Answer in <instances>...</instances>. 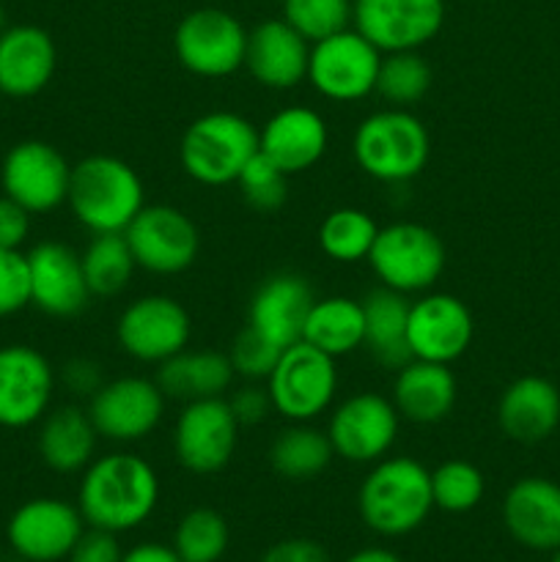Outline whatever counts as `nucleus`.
Segmentation results:
<instances>
[{"instance_id":"obj_44","label":"nucleus","mask_w":560,"mask_h":562,"mask_svg":"<svg viewBox=\"0 0 560 562\" xmlns=\"http://www.w3.org/2000/svg\"><path fill=\"white\" fill-rule=\"evenodd\" d=\"M31 234V212L0 195V250H20Z\"/></svg>"},{"instance_id":"obj_6","label":"nucleus","mask_w":560,"mask_h":562,"mask_svg":"<svg viewBox=\"0 0 560 562\" xmlns=\"http://www.w3.org/2000/svg\"><path fill=\"white\" fill-rule=\"evenodd\" d=\"M264 384L280 417L289 423H313L333 406L338 393V366L335 357L296 340L280 351L278 366Z\"/></svg>"},{"instance_id":"obj_26","label":"nucleus","mask_w":560,"mask_h":562,"mask_svg":"<svg viewBox=\"0 0 560 562\" xmlns=\"http://www.w3.org/2000/svg\"><path fill=\"white\" fill-rule=\"evenodd\" d=\"M497 423L514 442H544L560 426V390L544 376L514 379L500 395Z\"/></svg>"},{"instance_id":"obj_13","label":"nucleus","mask_w":560,"mask_h":562,"mask_svg":"<svg viewBox=\"0 0 560 562\" xmlns=\"http://www.w3.org/2000/svg\"><path fill=\"white\" fill-rule=\"evenodd\" d=\"M239 423L225 398L190 401L176 417L173 450L192 475H217L234 459Z\"/></svg>"},{"instance_id":"obj_20","label":"nucleus","mask_w":560,"mask_h":562,"mask_svg":"<svg viewBox=\"0 0 560 562\" xmlns=\"http://www.w3.org/2000/svg\"><path fill=\"white\" fill-rule=\"evenodd\" d=\"M27 256L31 305L53 318H71L91 302L80 252L64 241H38Z\"/></svg>"},{"instance_id":"obj_35","label":"nucleus","mask_w":560,"mask_h":562,"mask_svg":"<svg viewBox=\"0 0 560 562\" xmlns=\"http://www.w3.org/2000/svg\"><path fill=\"white\" fill-rule=\"evenodd\" d=\"M434 71L417 49L384 53L377 75V93L390 108H412L428 93Z\"/></svg>"},{"instance_id":"obj_50","label":"nucleus","mask_w":560,"mask_h":562,"mask_svg":"<svg viewBox=\"0 0 560 562\" xmlns=\"http://www.w3.org/2000/svg\"><path fill=\"white\" fill-rule=\"evenodd\" d=\"M552 562H560V547L555 549V554H552Z\"/></svg>"},{"instance_id":"obj_14","label":"nucleus","mask_w":560,"mask_h":562,"mask_svg":"<svg viewBox=\"0 0 560 562\" xmlns=\"http://www.w3.org/2000/svg\"><path fill=\"white\" fill-rule=\"evenodd\" d=\"M351 22L379 53L426 47L445 25V0H351Z\"/></svg>"},{"instance_id":"obj_45","label":"nucleus","mask_w":560,"mask_h":562,"mask_svg":"<svg viewBox=\"0 0 560 562\" xmlns=\"http://www.w3.org/2000/svg\"><path fill=\"white\" fill-rule=\"evenodd\" d=\"M60 382L66 384V390H69V393L91 398V395L104 384V376H102V368H99V362L88 360V357H75V360H69L64 366Z\"/></svg>"},{"instance_id":"obj_9","label":"nucleus","mask_w":560,"mask_h":562,"mask_svg":"<svg viewBox=\"0 0 560 562\" xmlns=\"http://www.w3.org/2000/svg\"><path fill=\"white\" fill-rule=\"evenodd\" d=\"M382 53L355 27L311 44L307 82L329 102H360L377 91Z\"/></svg>"},{"instance_id":"obj_39","label":"nucleus","mask_w":560,"mask_h":562,"mask_svg":"<svg viewBox=\"0 0 560 562\" xmlns=\"http://www.w3.org/2000/svg\"><path fill=\"white\" fill-rule=\"evenodd\" d=\"M239 184L242 198L247 201V206L256 209L261 214L278 212L280 206L289 198V176L278 168L269 157H264L261 151L245 165V170L236 179Z\"/></svg>"},{"instance_id":"obj_43","label":"nucleus","mask_w":560,"mask_h":562,"mask_svg":"<svg viewBox=\"0 0 560 562\" xmlns=\"http://www.w3.org/2000/svg\"><path fill=\"white\" fill-rule=\"evenodd\" d=\"M121 560H124V549H121L115 532L97 530V527L82 532L80 541H77L75 549L69 552V562H121Z\"/></svg>"},{"instance_id":"obj_47","label":"nucleus","mask_w":560,"mask_h":562,"mask_svg":"<svg viewBox=\"0 0 560 562\" xmlns=\"http://www.w3.org/2000/svg\"><path fill=\"white\" fill-rule=\"evenodd\" d=\"M121 562H181L176 549L165 547V543H137L130 552H124Z\"/></svg>"},{"instance_id":"obj_29","label":"nucleus","mask_w":560,"mask_h":562,"mask_svg":"<svg viewBox=\"0 0 560 562\" xmlns=\"http://www.w3.org/2000/svg\"><path fill=\"white\" fill-rule=\"evenodd\" d=\"M234 379L236 373L228 355L209 349H184L170 360L159 362L154 382L159 384L165 398L190 404V401L203 398H225Z\"/></svg>"},{"instance_id":"obj_12","label":"nucleus","mask_w":560,"mask_h":562,"mask_svg":"<svg viewBox=\"0 0 560 562\" xmlns=\"http://www.w3.org/2000/svg\"><path fill=\"white\" fill-rule=\"evenodd\" d=\"M401 415L390 398L379 393H357L340 401L327 423L335 456L351 464H377L399 439Z\"/></svg>"},{"instance_id":"obj_11","label":"nucleus","mask_w":560,"mask_h":562,"mask_svg":"<svg viewBox=\"0 0 560 562\" xmlns=\"http://www.w3.org/2000/svg\"><path fill=\"white\" fill-rule=\"evenodd\" d=\"M115 338L132 360L159 366L190 346L192 318L173 296L148 294L124 307Z\"/></svg>"},{"instance_id":"obj_42","label":"nucleus","mask_w":560,"mask_h":562,"mask_svg":"<svg viewBox=\"0 0 560 562\" xmlns=\"http://www.w3.org/2000/svg\"><path fill=\"white\" fill-rule=\"evenodd\" d=\"M225 401H228L231 412H234V417L239 426H256V423L267 420L269 412H275L267 384H264V387H258L256 382H250V384H245V387L236 390V393H231V398H225Z\"/></svg>"},{"instance_id":"obj_33","label":"nucleus","mask_w":560,"mask_h":562,"mask_svg":"<svg viewBox=\"0 0 560 562\" xmlns=\"http://www.w3.org/2000/svg\"><path fill=\"white\" fill-rule=\"evenodd\" d=\"M80 258L91 296H119L137 269L124 234H93Z\"/></svg>"},{"instance_id":"obj_46","label":"nucleus","mask_w":560,"mask_h":562,"mask_svg":"<svg viewBox=\"0 0 560 562\" xmlns=\"http://www.w3.org/2000/svg\"><path fill=\"white\" fill-rule=\"evenodd\" d=\"M261 562H329L327 549L311 538H289L264 552Z\"/></svg>"},{"instance_id":"obj_40","label":"nucleus","mask_w":560,"mask_h":562,"mask_svg":"<svg viewBox=\"0 0 560 562\" xmlns=\"http://www.w3.org/2000/svg\"><path fill=\"white\" fill-rule=\"evenodd\" d=\"M280 351L275 344H269L264 335H258L253 327H245L234 338L228 349V360L234 366L236 376L247 379V382H267L272 368L278 366Z\"/></svg>"},{"instance_id":"obj_27","label":"nucleus","mask_w":560,"mask_h":562,"mask_svg":"<svg viewBox=\"0 0 560 562\" xmlns=\"http://www.w3.org/2000/svg\"><path fill=\"white\" fill-rule=\"evenodd\" d=\"M459 382L450 366L428 360H410L395 371L393 404L404 420L432 426L453 412Z\"/></svg>"},{"instance_id":"obj_10","label":"nucleus","mask_w":560,"mask_h":562,"mask_svg":"<svg viewBox=\"0 0 560 562\" xmlns=\"http://www.w3.org/2000/svg\"><path fill=\"white\" fill-rule=\"evenodd\" d=\"M124 239L130 245L137 269L152 274H179L195 263L201 250V234L190 214L168 203H152L137 212L126 225Z\"/></svg>"},{"instance_id":"obj_36","label":"nucleus","mask_w":560,"mask_h":562,"mask_svg":"<svg viewBox=\"0 0 560 562\" xmlns=\"http://www.w3.org/2000/svg\"><path fill=\"white\" fill-rule=\"evenodd\" d=\"M228 521L212 508H192L176 527L173 549L181 562H220L228 549Z\"/></svg>"},{"instance_id":"obj_21","label":"nucleus","mask_w":560,"mask_h":562,"mask_svg":"<svg viewBox=\"0 0 560 562\" xmlns=\"http://www.w3.org/2000/svg\"><path fill=\"white\" fill-rule=\"evenodd\" d=\"M316 296L302 274L278 272L264 280L256 294L250 296L247 327L256 329L278 349H289L296 340H302V329H305V318Z\"/></svg>"},{"instance_id":"obj_30","label":"nucleus","mask_w":560,"mask_h":562,"mask_svg":"<svg viewBox=\"0 0 560 562\" xmlns=\"http://www.w3.org/2000/svg\"><path fill=\"white\" fill-rule=\"evenodd\" d=\"M362 313H366V344L362 349L371 351L373 360L382 368H404L412 360L410 340H406V324H410L412 302L406 294L393 289H373L362 296Z\"/></svg>"},{"instance_id":"obj_34","label":"nucleus","mask_w":560,"mask_h":562,"mask_svg":"<svg viewBox=\"0 0 560 562\" xmlns=\"http://www.w3.org/2000/svg\"><path fill=\"white\" fill-rule=\"evenodd\" d=\"M379 225L362 209L344 206L329 212L318 225V247L338 263H357L368 258L377 241Z\"/></svg>"},{"instance_id":"obj_18","label":"nucleus","mask_w":560,"mask_h":562,"mask_svg":"<svg viewBox=\"0 0 560 562\" xmlns=\"http://www.w3.org/2000/svg\"><path fill=\"white\" fill-rule=\"evenodd\" d=\"M55 371L47 357L25 344L0 346V426H36L49 412Z\"/></svg>"},{"instance_id":"obj_37","label":"nucleus","mask_w":560,"mask_h":562,"mask_svg":"<svg viewBox=\"0 0 560 562\" xmlns=\"http://www.w3.org/2000/svg\"><path fill=\"white\" fill-rule=\"evenodd\" d=\"M483 492V472L464 459H450L432 472L434 508L445 514H467L481 503Z\"/></svg>"},{"instance_id":"obj_15","label":"nucleus","mask_w":560,"mask_h":562,"mask_svg":"<svg viewBox=\"0 0 560 562\" xmlns=\"http://www.w3.org/2000/svg\"><path fill=\"white\" fill-rule=\"evenodd\" d=\"M71 165L64 154L44 140H22L9 148L0 168L3 195L31 214L55 212L69 195Z\"/></svg>"},{"instance_id":"obj_19","label":"nucleus","mask_w":560,"mask_h":562,"mask_svg":"<svg viewBox=\"0 0 560 562\" xmlns=\"http://www.w3.org/2000/svg\"><path fill=\"white\" fill-rule=\"evenodd\" d=\"M86 519L77 505L55 497H38L20 505L11 514L5 536L11 549L27 562H58L69 558L80 536Z\"/></svg>"},{"instance_id":"obj_49","label":"nucleus","mask_w":560,"mask_h":562,"mask_svg":"<svg viewBox=\"0 0 560 562\" xmlns=\"http://www.w3.org/2000/svg\"><path fill=\"white\" fill-rule=\"evenodd\" d=\"M5 27H9V20H5V11H3V5H0V33H3Z\"/></svg>"},{"instance_id":"obj_7","label":"nucleus","mask_w":560,"mask_h":562,"mask_svg":"<svg viewBox=\"0 0 560 562\" xmlns=\"http://www.w3.org/2000/svg\"><path fill=\"white\" fill-rule=\"evenodd\" d=\"M368 263L384 289L426 294L445 269V245L428 225L401 220L379 228Z\"/></svg>"},{"instance_id":"obj_5","label":"nucleus","mask_w":560,"mask_h":562,"mask_svg":"<svg viewBox=\"0 0 560 562\" xmlns=\"http://www.w3.org/2000/svg\"><path fill=\"white\" fill-rule=\"evenodd\" d=\"M258 154V130L250 119L214 110L192 121L181 135L179 162L203 187L236 184L245 165Z\"/></svg>"},{"instance_id":"obj_28","label":"nucleus","mask_w":560,"mask_h":562,"mask_svg":"<svg viewBox=\"0 0 560 562\" xmlns=\"http://www.w3.org/2000/svg\"><path fill=\"white\" fill-rule=\"evenodd\" d=\"M97 439L99 434L91 415L80 406H55L38 420V456L60 475L86 470L97 453Z\"/></svg>"},{"instance_id":"obj_24","label":"nucleus","mask_w":560,"mask_h":562,"mask_svg":"<svg viewBox=\"0 0 560 562\" xmlns=\"http://www.w3.org/2000/svg\"><path fill=\"white\" fill-rule=\"evenodd\" d=\"M58 66L53 36L38 25H11L0 33V93L27 99L49 86Z\"/></svg>"},{"instance_id":"obj_41","label":"nucleus","mask_w":560,"mask_h":562,"mask_svg":"<svg viewBox=\"0 0 560 562\" xmlns=\"http://www.w3.org/2000/svg\"><path fill=\"white\" fill-rule=\"evenodd\" d=\"M31 305V272L22 250H0V318Z\"/></svg>"},{"instance_id":"obj_23","label":"nucleus","mask_w":560,"mask_h":562,"mask_svg":"<svg viewBox=\"0 0 560 562\" xmlns=\"http://www.w3.org/2000/svg\"><path fill=\"white\" fill-rule=\"evenodd\" d=\"M329 130L322 113L302 104L278 110L258 130V151L272 159L285 176L311 170L327 154Z\"/></svg>"},{"instance_id":"obj_22","label":"nucleus","mask_w":560,"mask_h":562,"mask_svg":"<svg viewBox=\"0 0 560 562\" xmlns=\"http://www.w3.org/2000/svg\"><path fill=\"white\" fill-rule=\"evenodd\" d=\"M311 42L285 20H264L247 31L245 69L253 80L272 91H291L307 80Z\"/></svg>"},{"instance_id":"obj_8","label":"nucleus","mask_w":560,"mask_h":562,"mask_svg":"<svg viewBox=\"0 0 560 562\" xmlns=\"http://www.w3.org/2000/svg\"><path fill=\"white\" fill-rule=\"evenodd\" d=\"M173 49L190 75L220 80L245 66L247 31L231 11L203 5L181 16L173 33Z\"/></svg>"},{"instance_id":"obj_48","label":"nucleus","mask_w":560,"mask_h":562,"mask_svg":"<svg viewBox=\"0 0 560 562\" xmlns=\"http://www.w3.org/2000/svg\"><path fill=\"white\" fill-rule=\"evenodd\" d=\"M346 562H401V558L390 552V549L371 547V549H360V552H355Z\"/></svg>"},{"instance_id":"obj_38","label":"nucleus","mask_w":560,"mask_h":562,"mask_svg":"<svg viewBox=\"0 0 560 562\" xmlns=\"http://www.w3.org/2000/svg\"><path fill=\"white\" fill-rule=\"evenodd\" d=\"M283 20L307 42H322L351 25V0H283Z\"/></svg>"},{"instance_id":"obj_2","label":"nucleus","mask_w":560,"mask_h":562,"mask_svg":"<svg viewBox=\"0 0 560 562\" xmlns=\"http://www.w3.org/2000/svg\"><path fill=\"white\" fill-rule=\"evenodd\" d=\"M66 203L91 234H124L146 206V190L130 162L110 154H91L71 165Z\"/></svg>"},{"instance_id":"obj_3","label":"nucleus","mask_w":560,"mask_h":562,"mask_svg":"<svg viewBox=\"0 0 560 562\" xmlns=\"http://www.w3.org/2000/svg\"><path fill=\"white\" fill-rule=\"evenodd\" d=\"M357 508L379 536L401 538L415 532L434 510L432 472L410 456H384L362 481Z\"/></svg>"},{"instance_id":"obj_16","label":"nucleus","mask_w":560,"mask_h":562,"mask_svg":"<svg viewBox=\"0 0 560 562\" xmlns=\"http://www.w3.org/2000/svg\"><path fill=\"white\" fill-rule=\"evenodd\" d=\"M165 393L143 376H121L104 382L91 395L88 415L99 437L110 442H141L163 423Z\"/></svg>"},{"instance_id":"obj_4","label":"nucleus","mask_w":560,"mask_h":562,"mask_svg":"<svg viewBox=\"0 0 560 562\" xmlns=\"http://www.w3.org/2000/svg\"><path fill=\"white\" fill-rule=\"evenodd\" d=\"M355 162L362 173L384 184H401L428 165L432 137L426 124L406 108L379 110L357 124L351 140Z\"/></svg>"},{"instance_id":"obj_32","label":"nucleus","mask_w":560,"mask_h":562,"mask_svg":"<svg viewBox=\"0 0 560 562\" xmlns=\"http://www.w3.org/2000/svg\"><path fill=\"white\" fill-rule=\"evenodd\" d=\"M335 459L327 431L311 423H291L285 431L275 437L269 448V464L275 475L285 481H313L322 475Z\"/></svg>"},{"instance_id":"obj_25","label":"nucleus","mask_w":560,"mask_h":562,"mask_svg":"<svg viewBox=\"0 0 560 562\" xmlns=\"http://www.w3.org/2000/svg\"><path fill=\"white\" fill-rule=\"evenodd\" d=\"M503 521L516 543L536 552L560 547V486L547 477H522L503 499Z\"/></svg>"},{"instance_id":"obj_31","label":"nucleus","mask_w":560,"mask_h":562,"mask_svg":"<svg viewBox=\"0 0 560 562\" xmlns=\"http://www.w3.org/2000/svg\"><path fill=\"white\" fill-rule=\"evenodd\" d=\"M302 340L329 357H344L366 344V313L362 302L351 296H324L313 302L305 318Z\"/></svg>"},{"instance_id":"obj_17","label":"nucleus","mask_w":560,"mask_h":562,"mask_svg":"<svg viewBox=\"0 0 560 562\" xmlns=\"http://www.w3.org/2000/svg\"><path fill=\"white\" fill-rule=\"evenodd\" d=\"M472 338H475V322L470 307L459 296L434 291L412 302L410 324H406L412 360L453 366L459 357L467 355Z\"/></svg>"},{"instance_id":"obj_1","label":"nucleus","mask_w":560,"mask_h":562,"mask_svg":"<svg viewBox=\"0 0 560 562\" xmlns=\"http://www.w3.org/2000/svg\"><path fill=\"white\" fill-rule=\"evenodd\" d=\"M159 503L157 470L135 453H108L82 470L77 508L86 525L108 532L141 527Z\"/></svg>"}]
</instances>
